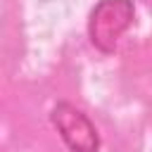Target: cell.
<instances>
[{
  "label": "cell",
  "mask_w": 152,
  "mask_h": 152,
  "mask_svg": "<svg viewBox=\"0 0 152 152\" xmlns=\"http://www.w3.org/2000/svg\"><path fill=\"white\" fill-rule=\"evenodd\" d=\"M133 14H135L133 0H100L90 10V19H88L90 43L100 52L112 55L116 50L119 38L133 24Z\"/></svg>",
  "instance_id": "1"
},
{
  "label": "cell",
  "mask_w": 152,
  "mask_h": 152,
  "mask_svg": "<svg viewBox=\"0 0 152 152\" xmlns=\"http://www.w3.org/2000/svg\"><path fill=\"white\" fill-rule=\"evenodd\" d=\"M50 121L71 152H97L100 150V135L93 121L71 102H64V100L57 102L50 112Z\"/></svg>",
  "instance_id": "2"
}]
</instances>
